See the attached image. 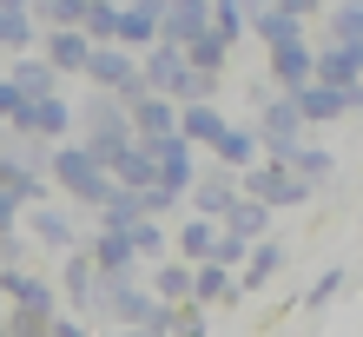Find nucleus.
<instances>
[{"mask_svg":"<svg viewBox=\"0 0 363 337\" xmlns=\"http://www.w3.org/2000/svg\"><path fill=\"white\" fill-rule=\"evenodd\" d=\"M47 179H53V192L73 205L79 219L93 212V205L113 192V172H106V159L93 153V145H79V139H53V153H47Z\"/></svg>","mask_w":363,"mask_h":337,"instance_id":"obj_1","label":"nucleus"},{"mask_svg":"<svg viewBox=\"0 0 363 337\" xmlns=\"http://www.w3.org/2000/svg\"><path fill=\"white\" fill-rule=\"evenodd\" d=\"M73 139L93 145L99 159H113L125 139H133V113H125V99L113 87H86L73 99Z\"/></svg>","mask_w":363,"mask_h":337,"instance_id":"obj_2","label":"nucleus"},{"mask_svg":"<svg viewBox=\"0 0 363 337\" xmlns=\"http://www.w3.org/2000/svg\"><path fill=\"white\" fill-rule=\"evenodd\" d=\"M238 192L264 199L271 212H297V205H311V185L291 172V159H271V153H258L251 165H238Z\"/></svg>","mask_w":363,"mask_h":337,"instance_id":"obj_3","label":"nucleus"},{"mask_svg":"<svg viewBox=\"0 0 363 337\" xmlns=\"http://www.w3.org/2000/svg\"><path fill=\"white\" fill-rule=\"evenodd\" d=\"M20 225H27L33 251H53V258L86 238V219H79L67 199H40V205H27V212H20Z\"/></svg>","mask_w":363,"mask_h":337,"instance_id":"obj_4","label":"nucleus"},{"mask_svg":"<svg viewBox=\"0 0 363 337\" xmlns=\"http://www.w3.org/2000/svg\"><path fill=\"white\" fill-rule=\"evenodd\" d=\"M0 298L20 304V311H33L40 337H47V318L60 311V284L47 278V271H33V258H27V265H0Z\"/></svg>","mask_w":363,"mask_h":337,"instance_id":"obj_5","label":"nucleus"},{"mask_svg":"<svg viewBox=\"0 0 363 337\" xmlns=\"http://www.w3.org/2000/svg\"><path fill=\"white\" fill-rule=\"evenodd\" d=\"M79 87H113L119 99L139 93V53L119 47V40H93V47H86V67H79Z\"/></svg>","mask_w":363,"mask_h":337,"instance_id":"obj_6","label":"nucleus"},{"mask_svg":"<svg viewBox=\"0 0 363 337\" xmlns=\"http://www.w3.org/2000/svg\"><path fill=\"white\" fill-rule=\"evenodd\" d=\"M291 106L304 126H337V119H350L363 113V87H330V79H304V87L291 93Z\"/></svg>","mask_w":363,"mask_h":337,"instance_id":"obj_7","label":"nucleus"},{"mask_svg":"<svg viewBox=\"0 0 363 337\" xmlns=\"http://www.w3.org/2000/svg\"><path fill=\"white\" fill-rule=\"evenodd\" d=\"M60 304L79 311V318H93L99 324V265L86 258V245H73V251H60Z\"/></svg>","mask_w":363,"mask_h":337,"instance_id":"obj_8","label":"nucleus"},{"mask_svg":"<svg viewBox=\"0 0 363 337\" xmlns=\"http://www.w3.org/2000/svg\"><path fill=\"white\" fill-rule=\"evenodd\" d=\"M251 126H258V145H264L271 159H284L291 145H297V139L311 133V126L297 119V106H291V93H271L264 106H251Z\"/></svg>","mask_w":363,"mask_h":337,"instance_id":"obj_9","label":"nucleus"},{"mask_svg":"<svg viewBox=\"0 0 363 337\" xmlns=\"http://www.w3.org/2000/svg\"><path fill=\"white\" fill-rule=\"evenodd\" d=\"M231 199H238V172H231V165H218V159H199V172H191V185H185V212L218 219Z\"/></svg>","mask_w":363,"mask_h":337,"instance_id":"obj_10","label":"nucleus"},{"mask_svg":"<svg viewBox=\"0 0 363 337\" xmlns=\"http://www.w3.org/2000/svg\"><path fill=\"white\" fill-rule=\"evenodd\" d=\"M277 271H291V245L284 238H251L245 245V258H238V298H251V291H264V284H277Z\"/></svg>","mask_w":363,"mask_h":337,"instance_id":"obj_11","label":"nucleus"},{"mask_svg":"<svg viewBox=\"0 0 363 337\" xmlns=\"http://www.w3.org/2000/svg\"><path fill=\"white\" fill-rule=\"evenodd\" d=\"M20 133H33V139H73V93L67 87H53V93H40V99H27V113L13 119Z\"/></svg>","mask_w":363,"mask_h":337,"instance_id":"obj_12","label":"nucleus"},{"mask_svg":"<svg viewBox=\"0 0 363 337\" xmlns=\"http://www.w3.org/2000/svg\"><path fill=\"white\" fill-rule=\"evenodd\" d=\"M145 145H152V179H165V185H179V192H185L205 153H199L185 133H159V139H145Z\"/></svg>","mask_w":363,"mask_h":337,"instance_id":"obj_13","label":"nucleus"},{"mask_svg":"<svg viewBox=\"0 0 363 337\" xmlns=\"http://www.w3.org/2000/svg\"><path fill=\"white\" fill-rule=\"evenodd\" d=\"M125 113H133V139H159V133H179V99L172 93H125Z\"/></svg>","mask_w":363,"mask_h":337,"instance_id":"obj_14","label":"nucleus"},{"mask_svg":"<svg viewBox=\"0 0 363 337\" xmlns=\"http://www.w3.org/2000/svg\"><path fill=\"white\" fill-rule=\"evenodd\" d=\"M86 47H93V40L79 33V27H40V40H33V53L53 60L60 79H79V67H86Z\"/></svg>","mask_w":363,"mask_h":337,"instance_id":"obj_15","label":"nucleus"},{"mask_svg":"<svg viewBox=\"0 0 363 337\" xmlns=\"http://www.w3.org/2000/svg\"><path fill=\"white\" fill-rule=\"evenodd\" d=\"M357 73H363V47H350V40H311V79L357 87Z\"/></svg>","mask_w":363,"mask_h":337,"instance_id":"obj_16","label":"nucleus"},{"mask_svg":"<svg viewBox=\"0 0 363 337\" xmlns=\"http://www.w3.org/2000/svg\"><path fill=\"white\" fill-rule=\"evenodd\" d=\"M191 298H199V304H211V311L245 304V298H238V271H231L225 258H199V265H191Z\"/></svg>","mask_w":363,"mask_h":337,"instance_id":"obj_17","label":"nucleus"},{"mask_svg":"<svg viewBox=\"0 0 363 337\" xmlns=\"http://www.w3.org/2000/svg\"><path fill=\"white\" fill-rule=\"evenodd\" d=\"M179 73H185V47H179V40H152V47H139V87L172 93Z\"/></svg>","mask_w":363,"mask_h":337,"instance_id":"obj_18","label":"nucleus"},{"mask_svg":"<svg viewBox=\"0 0 363 337\" xmlns=\"http://www.w3.org/2000/svg\"><path fill=\"white\" fill-rule=\"evenodd\" d=\"M264 79H271L277 93H297V87H304V79H311V33L271 47V53H264Z\"/></svg>","mask_w":363,"mask_h":337,"instance_id":"obj_19","label":"nucleus"},{"mask_svg":"<svg viewBox=\"0 0 363 337\" xmlns=\"http://www.w3.org/2000/svg\"><path fill=\"white\" fill-rule=\"evenodd\" d=\"M218 219H205V212H179L172 219V251L185 265H199V258H211V251H218Z\"/></svg>","mask_w":363,"mask_h":337,"instance_id":"obj_20","label":"nucleus"},{"mask_svg":"<svg viewBox=\"0 0 363 337\" xmlns=\"http://www.w3.org/2000/svg\"><path fill=\"white\" fill-rule=\"evenodd\" d=\"M311 33V20H297V13H284L277 0H264L258 13H251V27H245V40H258V47L271 53V47H284V40H304Z\"/></svg>","mask_w":363,"mask_h":337,"instance_id":"obj_21","label":"nucleus"},{"mask_svg":"<svg viewBox=\"0 0 363 337\" xmlns=\"http://www.w3.org/2000/svg\"><path fill=\"white\" fill-rule=\"evenodd\" d=\"M258 153H264V145H258V126H251V113H245V119H225V133L211 139L205 159H218V165H231V172H238V165H251Z\"/></svg>","mask_w":363,"mask_h":337,"instance_id":"obj_22","label":"nucleus"},{"mask_svg":"<svg viewBox=\"0 0 363 337\" xmlns=\"http://www.w3.org/2000/svg\"><path fill=\"white\" fill-rule=\"evenodd\" d=\"M225 119H231V113L218 106V99H179V133L199 145V153H211V139L225 133Z\"/></svg>","mask_w":363,"mask_h":337,"instance_id":"obj_23","label":"nucleus"},{"mask_svg":"<svg viewBox=\"0 0 363 337\" xmlns=\"http://www.w3.org/2000/svg\"><path fill=\"white\" fill-rule=\"evenodd\" d=\"M284 159H291V172H297V179H304V185H311V192H324V185L337 179V165H344V159H337V153H330V145H311V139H297V145H291V153H284Z\"/></svg>","mask_w":363,"mask_h":337,"instance_id":"obj_24","label":"nucleus"},{"mask_svg":"<svg viewBox=\"0 0 363 337\" xmlns=\"http://www.w3.org/2000/svg\"><path fill=\"white\" fill-rule=\"evenodd\" d=\"M199 27H211V0H165L159 7V40H179L185 47Z\"/></svg>","mask_w":363,"mask_h":337,"instance_id":"obj_25","label":"nucleus"},{"mask_svg":"<svg viewBox=\"0 0 363 337\" xmlns=\"http://www.w3.org/2000/svg\"><path fill=\"white\" fill-rule=\"evenodd\" d=\"M185 60H191V67H205V73H225L231 60H238V40L218 33V27H199V33L185 40Z\"/></svg>","mask_w":363,"mask_h":337,"instance_id":"obj_26","label":"nucleus"},{"mask_svg":"<svg viewBox=\"0 0 363 337\" xmlns=\"http://www.w3.org/2000/svg\"><path fill=\"white\" fill-rule=\"evenodd\" d=\"M7 60H13V67H7V79H13V87L27 93V99H40V93H53V87H67V79L53 73V60H40L33 47H27V53H7Z\"/></svg>","mask_w":363,"mask_h":337,"instance_id":"obj_27","label":"nucleus"},{"mask_svg":"<svg viewBox=\"0 0 363 337\" xmlns=\"http://www.w3.org/2000/svg\"><path fill=\"white\" fill-rule=\"evenodd\" d=\"M317 40H350V47H363V0H324Z\"/></svg>","mask_w":363,"mask_h":337,"instance_id":"obj_28","label":"nucleus"},{"mask_svg":"<svg viewBox=\"0 0 363 337\" xmlns=\"http://www.w3.org/2000/svg\"><path fill=\"white\" fill-rule=\"evenodd\" d=\"M33 40H40L33 7H20V0H0V60H7V53H27Z\"/></svg>","mask_w":363,"mask_h":337,"instance_id":"obj_29","label":"nucleus"},{"mask_svg":"<svg viewBox=\"0 0 363 337\" xmlns=\"http://www.w3.org/2000/svg\"><path fill=\"white\" fill-rule=\"evenodd\" d=\"M106 172H113L119 185H133V192H139V185H152V145H145V139H125L119 153L106 159Z\"/></svg>","mask_w":363,"mask_h":337,"instance_id":"obj_30","label":"nucleus"},{"mask_svg":"<svg viewBox=\"0 0 363 337\" xmlns=\"http://www.w3.org/2000/svg\"><path fill=\"white\" fill-rule=\"evenodd\" d=\"M344 291H350V265H324V271L311 278V291H304V311H311V318H324Z\"/></svg>","mask_w":363,"mask_h":337,"instance_id":"obj_31","label":"nucleus"},{"mask_svg":"<svg viewBox=\"0 0 363 337\" xmlns=\"http://www.w3.org/2000/svg\"><path fill=\"white\" fill-rule=\"evenodd\" d=\"M165 251H172V219H139L133 225V258L152 265V258H165Z\"/></svg>","mask_w":363,"mask_h":337,"instance_id":"obj_32","label":"nucleus"},{"mask_svg":"<svg viewBox=\"0 0 363 337\" xmlns=\"http://www.w3.org/2000/svg\"><path fill=\"white\" fill-rule=\"evenodd\" d=\"M205 331H211V304L179 298V304H172V318H165V337H205Z\"/></svg>","mask_w":363,"mask_h":337,"instance_id":"obj_33","label":"nucleus"},{"mask_svg":"<svg viewBox=\"0 0 363 337\" xmlns=\"http://www.w3.org/2000/svg\"><path fill=\"white\" fill-rule=\"evenodd\" d=\"M139 212L145 219H179L185 212V192H179V185H165V179H152V185H139Z\"/></svg>","mask_w":363,"mask_h":337,"instance_id":"obj_34","label":"nucleus"},{"mask_svg":"<svg viewBox=\"0 0 363 337\" xmlns=\"http://www.w3.org/2000/svg\"><path fill=\"white\" fill-rule=\"evenodd\" d=\"M79 33H86V40H113V33H119V0H86Z\"/></svg>","mask_w":363,"mask_h":337,"instance_id":"obj_35","label":"nucleus"},{"mask_svg":"<svg viewBox=\"0 0 363 337\" xmlns=\"http://www.w3.org/2000/svg\"><path fill=\"white\" fill-rule=\"evenodd\" d=\"M218 87H225V73H205V67H191V60H185L172 99H218Z\"/></svg>","mask_w":363,"mask_h":337,"instance_id":"obj_36","label":"nucleus"},{"mask_svg":"<svg viewBox=\"0 0 363 337\" xmlns=\"http://www.w3.org/2000/svg\"><path fill=\"white\" fill-rule=\"evenodd\" d=\"M27 258H33V238H27V225L0 231V265H27Z\"/></svg>","mask_w":363,"mask_h":337,"instance_id":"obj_37","label":"nucleus"},{"mask_svg":"<svg viewBox=\"0 0 363 337\" xmlns=\"http://www.w3.org/2000/svg\"><path fill=\"white\" fill-rule=\"evenodd\" d=\"M20 113H27V93H20V87H13V79H7V73H0V119H7V126H13Z\"/></svg>","mask_w":363,"mask_h":337,"instance_id":"obj_38","label":"nucleus"},{"mask_svg":"<svg viewBox=\"0 0 363 337\" xmlns=\"http://www.w3.org/2000/svg\"><path fill=\"white\" fill-rule=\"evenodd\" d=\"M20 212H27V205H20L7 185H0V231H13V225H20Z\"/></svg>","mask_w":363,"mask_h":337,"instance_id":"obj_39","label":"nucleus"},{"mask_svg":"<svg viewBox=\"0 0 363 337\" xmlns=\"http://www.w3.org/2000/svg\"><path fill=\"white\" fill-rule=\"evenodd\" d=\"M277 7L297 13V20H317V13H324V0H277Z\"/></svg>","mask_w":363,"mask_h":337,"instance_id":"obj_40","label":"nucleus"},{"mask_svg":"<svg viewBox=\"0 0 363 337\" xmlns=\"http://www.w3.org/2000/svg\"><path fill=\"white\" fill-rule=\"evenodd\" d=\"M7 133H13V126H7V119H0V145H7Z\"/></svg>","mask_w":363,"mask_h":337,"instance_id":"obj_41","label":"nucleus"},{"mask_svg":"<svg viewBox=\"0 0 363 337\" xmlns=\"http://www.w3.org/2000/svg\"><path fill=\"white\" fill-rule=\"evenodd\" d=\"M0 311H7V298H0Z\"/></svg>","mask_w":363,"mask_h":337,"instance_id":"obj_42","label":"nucleus"},{"mask_svg":"<svg viewBox=\"0 0 363 337\" xmlns=\"http://www.w3.org/2000/svg\"><path fill=\"white\" fill-rule=\"evenodd\" d=\"M357 87H363V73H357Z\"/></svg>","mask_w":363,"mask_h":337,"instance_id":"obj_43","label":"nucleus"}]
</instances>
